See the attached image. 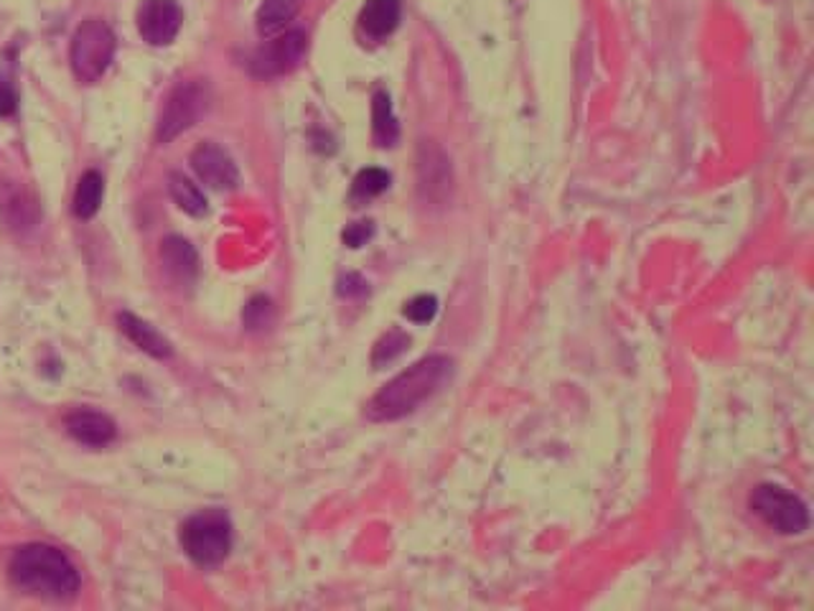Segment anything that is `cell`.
Wrapping results in <instances>:
<instances>
[{
	"mask_svg": "<svg viewBox=\"0 0 814 611\" xmlns=\"http://www.w3.org/2000/svg\"><path fill=\"white\" fill-rule=\"evenodd\" d=\"M13 586L31 597L67 601L80 591L82 578L64 551L46 543H28L13 553L8 566Z\"/></svg>",
	"mask_w": 814,
	"mask_h": 611,
	"instance_id": "6da1fadb",
	"label": "cell"
},
{
	"mask_svg": "<svg viewBox=\"0 0 814 611\" xmlns=\"http://www.w3.org/2000/svg\"><path fill=\"white\" fill-rule=\"evenodd\" d=\"M453 375V360L444 354H433L413 365L405 373H400L394 380L385 385L375 398L369 400L367 415L375 423L398 421L421 408L425 400H430L436 392L444 390V385Z\"/></svg>",
	"mask_w": 814,
	"mask_h": 611,
	"instance_id": "7a4b0ae2",
	"label": "cell"
},
{
	"mask_svg": "<svg viewBox=\"0 0 814 611\" xmlns=\"http://www.w3.org/2000/svg\"><path fill=\"white\" fill-rule=\"evenodd\" d=\"M181 545L197 566H220L232 548L229 517L222 509H207L189 517L181 528Z\"/></svg>",
	"mask_w": 814,
	"mask_h": 611,
	"instance_id": "3957f363",
	"label": "cell"
},
{
	"mask_svg": "<svg viewBox=\"0 0 814 611\" xmlns=\"http://www.w3.org/2000/svg\"><path fill=\"white\" fill-rule=\"evenodd\" d=\"M115 57V34L103 19H87L72 38V69L84 84L97 82Z\"/></svg>",
	"mask_w": 814,
	"mask_h": 611,
	"instance_id": "277c9868",
	"label": "cell"
},
{
	"mask_svg": "<svg viewBox=\"0 0 814 611\" xmlns=\"http://www.w3.org/2000/svg\"><path fill=\"white\" fill-rule=\"evenodd\" d=\"M751 507L762 520L781 536H800L807 530V505L794 492L779 484H762L751 497Z\"/></svg>",
	"mask_w": 814,
	"mask_h": 611,
	"instance_id": "5b68a950",
	"label": "cell"
},
{
	"mask_svg": "<svg viewBox=\"0 0 814 611\" xmlns=\"http://www.w3.org/2000/svg\"><path fill=\"white\" fill-rule=\"evenodd\" d=\"M209 110V90L201 82H181L170 92L158 120V141L170 143L197 126Z\"/></svg>",
	"mask_w": 814,
	"mask_h": 611,
	"instance_id": "8992f818",
	"label": "cell"
},
{
	"mask_svg": "<svg viewBox=\"0 0 814 611\" xmlns=\"http://www.w3.org/2000/svg\"><path fill=\"white\" fill-rule=\"evenodd\" d=\"M306 49L308 36L304 28L283 31V34L268 38V44L252 51V57L247 59V69L260 80H273V77L293 72L300 64V59L306 57Z\"/></svg>",
	"mask_w": 814,
	"mask_h": 611,
	"instance_id": "52a82bcc",
	"label": "cell"
},
{
	"mask_svg": "<svg viewBox=\"0 0 814 611\" xmlns=\"http://www.w3.org/2000/svg\"><path fill=\"white\" fill-rule=\"evenodd\" d=\"M184 13L176 0H143L138 11V31L151 46H166L181 31Z\"/></svg>",
	"mask_w": 814,
	"mask_h": 611,
	"instance_id": "ba28073f",
	"label": "cell"
},
{
	"mask_svg": "<svg viewBox=\"0 0 814 611\" xmlns=\"http://www.w3.org/2000/svg\"><path fill=\"white\" fill-rule=\"evenodd\" d=\"M191 166L207 187H212L216 191L237 189L239 172L235 161H232L229 153L220 149L216 143H201L199 149L191 153Z\"/></svg>",
	"mask_w": 814,
	"mask_h": 611,
	"instance_id": "9c48e42d",
	"label": "cell"
},
{
	"mask_svg": "<svg viewBox=\"0 0 814 611\" xmlns=\"http://www.w3.org/2000/svg\"><path fill=\"white\" fill-rule=\"evenodd\" d=\"M64 425H67L69 436L92 448L107 446L115 436H118V428H115L113 418L99 413V410H87V408L72 410V413L64 418Z\"/></svg>",
	"mask_w": 814,
	"mask_h": 611,
	"instance_id": "30bf717a",
	"label": "cell"
},
{
	"mask_svg": "<svg viewBox=\"0 0 814 611\" xmlns=\"http://www.w3.org/2000/svg\"><path fill=\"white\" fill-rule=\"evenodd\" d=\"M417 176H421V191L428 202H438L451 189V166L440 149L425 143L417 158Z\"/></svg>",
	"mask_w": 814,
	"mask_h": 611,
	"instance_id": "8fae6325",
	"label": "cell"
},
{
	"mask_svg": "<svg viewBox=\"0 0 814 611\" xmlns=\"http://www.w3.org/2000/svg\"><path fill=\"white\" fill-rule=\"evenodd\" d=\"M161 260H163V266H166V273L170 281H176L178 285H191L193 281H197V273H199L197 250H193L184 237L170 235L163 239Z\"/></svg>",
	"mask_w": 814,
	"mask_h": 611,
	"instance_id": "7c38bea8",
	"label": "cell"
},
{
	"mask_svg": "<svg viewBox=\"0 0 814 611\" xmlns=\"http://www.w3.org/2000/svg\"><path fill=\"white\" fill-rule=\"evenodd\" d=\"M118 327H120L122 334H126L141 352L151 354V357H158V360L170 357V344L166 342V339H163L161 331L151 327L149 321L138 319L135 314L120 312L118 314Z\"/></svg>",
	"mask_w": 814,
	"mask_h": 611,
	"instance_id": "4fadbf2b",
	"label": "cell"
},
{
	"mask_svg": "<svg viewBox=\"0 0 814 611\" xmlns=\"http://www.w3.org/2000/svg\"><path fill=\"white\" fill-rule=\"evenodd\" d=\"M400 0H367L362 8L359 26L369 38H387L400 23Z\"/></svg>",
	"mask_w": 814,
	"mask_h": 611,
	"instance_id": "5bb4252c",
	"label": "cell"
},
{
	"mask_svg": "<svg viewBox=\"0 0 814 611\" xmlns=\"http://www.w3.org/2000/svg\"><path fill=\"white\" fill-rule=\"evenodd\" d=\"M0 214H3V220L15 230H26L38 220V209L34 199H31L23 189L13 187V184H8V187L0 191Z\"/></svg>",
	"mask_w": 814,
	"mask_h": 611,
	"instance_id": "9a60e30c",
	"label": "cell"
},
{
	"mask_svg": "<svg viewBox=\"0 0 814 611\" xmlns=\"http://www.w3.org/2000/svg\"><path fill=\"white\" fill-rule=\"evenodd\" d=\"M304 0H262L258 11V31L262 38H273L288 28V23L296 19Z\"/></svg>",
	"mask_w": 814,
	"mask_h": 611,
	"instance_id": "2e32d148",
	"label": "cell"
},
{
	"mask_svg": "<svg viewBox=\"0 0 814 611\" xmlns=\"http://www.w3.org/2000/svg\"><path fill=\"white\" fill-rule=\"evenodd\" d=\"M371 133H375V141L382 149H390V145L398 143L400 128L392 115V103L387 97V92H377L375 103H371Z\"/></svg>",
	"mask_w": 814,
	"mask_h": 611,
	"instance_id": "e0dca14e",
	"label": "cell"
},
{
	"mask_svg": "<svg viewBox=\"0 0 814 611\" xmlns=\"http://www.w3.org/2000/svg\"><path fill=\"white\" fill-rule=\"evenodd\" d=\"M103 195H105V181L103 176L97 172H87L76 184V195H74V214L80 220H92L99 212V204H103Z\"/></svg>",
	"mask_w": 814,
	"mask_h": 611,
	"instance_id": "ac0fdd59",
	"label": "cell"
},
{
	"mask_svg": "<svg viewBox=\"0 0 814 611\" xmlns=\"http://www.w3.org/2000/svg\"><path fill=\"white\" fill-rule=\"evenodd\" d=\"M168 191H170V199H174L176 207L181 209V212H186L189 216H204L207 214V199L204 195H201V189L197 187V184L186 179L184 174H170L168 176Z\"/></svg>",
	"mask_w": 814,
	"mask_h": 611,
	"instance_id": "d6986e66",
	"label": "cell"
},
{
	"mask_svg": "<svg viewBox=\"0 0 814 611\" xmlns=\"http://www.w3.org/2000/svg\"><path fill=\"white\" fill-rule=\"evenodd\" d=\"M390 187V174L382 168H364L354 179V197L356 199H375Z\"/></svg>",
	"mask_w": 814,
	"mask_h": 611,
	"instance_id": "ffe728a7",
	"label": "cell"
},
{
	"mask_svg": "<svg viewBox=\"0 0 814 611\" xmlns=\"http://www.w3.org/2000/svg\"><path fill=\"white\" fill-rule=\"evenodd\" d=\"M408 344H410L408 334H402L400 329H392L390 334H385V337L379 339V342H377L375 354H371V362H375V367L390 365L392 360H398L400 354L408 350Z\"/></svg>",
	"mask_w": 814,
	"mask_h": 611,
	"instance_id": "44dd1931",
	"label": "cell"
},
{
	"mask_svg": "<svg viewBox=\"0 0 814 611\" xmlns=\"http://www.w3.org/2000/svg\"><path fill=\"white\" fill-rule=\"evenodd\" d=\"M270 319H273V304H270L266 296L252 298L250 304H247V308H245L247 329H252V331L266 329V327H270Z\"/></svg>",
	"mask_w": 814,
	"mask_h": 611,
	"instance_id": "7402d4cb",
	"label": "cell"
},
{
	"mask_svg": "<svg viewBox=\"0 0 814 611\" xmlns=\"http://www.w3.org/2000/svg\"><path fill=\"white\" fill-rule=\"evenodd\" d=\"M436 312H438V301L433 296H417L413 301H408V306H405V316L415 324H428L433 316H436Z\"/></svg>",
	"mask_w": 814,
	"mask_h": 611,
	"instance_id": "603a6c76",
	"label": "cell"
},
{
	"mask_svg": "<svg viewBox=\"0 0 814 611\" xmlns=\"http://www.w3.org/2000/svg\"><path fill=\"white\" fill-rule=\"evenodd\" d=\"M19 110V92L5 77H0V118H11Z\"/></svg>",
	"mask_w": 814,
	"mask_h": 611,
	"instance_id": "cb8c5ba5",
	"label": "cell"
},
{
	"mask_svg": "<svg viewBox=\"0 0 814 611\" xmlns=\"http://www.w3.org/2000/svg\"><path fill=\"white\" fill-rule=\"evenodd\" d=\"M371 237V224L369 222H354L352 227L344 232V243L349 247H362Z\"/></svg>",
	"mask_w": 814,
	"mask_h": 611,
	"instance_id": "d4e9b609",
	"label": "cell"
}]
</instances>
